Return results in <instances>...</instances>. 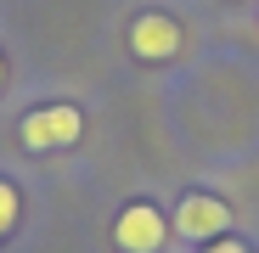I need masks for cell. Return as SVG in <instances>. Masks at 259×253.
Returning a JSON list of instances; mask_svg holds the SVG:
<instances>
[{"mask_svg":"<svg viewBox=\"0 0 259 253\" xmlns=\"http://www.w3.org/2000/svg\"><path fill=\"white\" fill-rule=\"evenodd\" d=\"M113 247L118 253H163L169 236H175V225H169V214L152 203V197H130L118 214H113Z\"/></svg>","mask_w":259,"mask_h":253,"instance_id":"obj_1","label":"cell"},{"mask_svg":"<svg viewBox=\"0 0 259 253\" xmlns=\"http://www.w3.org/2000/svg\"><path fill=\"white\" fill-rule=\"evenodd\" d=\"M84 135V113L73 102H46V107H28L17 118V141L23 152H62Z\"/></svg>","mask_w":259,"mask_h":253,"instance_id":"obj_2","label":"cell"},{"mask_svg":"<svg viewBox=\"0 0 259 253\" xmlns=\"http://www.w3.org/2000/svg\"><path fill=\"white\" fill-rule=\"evenodd\" d=\"M169 225H175L181 242L203 247V242H214V236H226V231H231V203H226V197H214V191H186L175 208H169Z\"/></svg>","mask_w":259,"mask_h":253,"instance_id":"obj_3","label":"cell"},{"mask_svg":"<svg viewBox=\"0 0 259 253\" xmlns=\"http://www.w3.org/2000/svg\"><path fill=\"white\" fill-rule=\"evenodd\" d=\"M186 51V28L169 17V12H141L130 23V57L141 62H175Z\"/></svg>","mask_w":259,"mask_h":253,"instance_id":"obj_4","label":"cell"},{"mask_svg":"<svg viewBox=\"0 0 259 253\" xmlns=\"http://www.w3.org/2000/svg\"><path fill=\"white\" fill-rule=\"evenodd\" d=\"M17 220H23V191H17V180L0 175V242L17 231Z\"/></svg>","mask_w":259,"mask_h":253,"instance_id":"obj_5","label":"cell"},{"mask_svg":"<svg viewBox=\"0 0 259 253\" xmlns=\"http://www.w3.org/2000/svg\"><path fill=\"white\" fill-rule=\"evenodd\" d=\"M197 253H253V247H248L242 236H231V231H226V236H214V242H203Z\"/></svg>","mask_w":259,"mask_h":253,"instance_id":"obj_6","label":"cell"},{"mask_svg":"<svg viewBox=\"0 0 259 253\" xmlns=\"http://www.w3.org/2000/svg\"><path fill=\"white\" fill-rule=\"evenodd\" d=\"M6 79H12V68H6V51H0V90H6Z\"/></svg>","mask_w":259,"mask_h":253,"instance_id":"obj_7","label":"cell"}]
</instances>
